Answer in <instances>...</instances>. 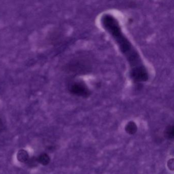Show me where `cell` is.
Listing matches in <instances>:
<instances>
[{
	"mask_svg": "<svg viewBox=\"0 0 174 174\" xmlns=\"http://www.w3.org/2000/svg\"><path fill=\"white\" fill-rule=\"evenodd\" d=\"M168 167L171 170H173V169H174V161H173V159H170V160H168Z\"/></svg>",
	"mask_w": 174,
	"mask_h": 174,
	"instance_id": "obj_8",
	"label": "cell"
},
{
	"mask_svg": "<svg viewBox=\"0 0 174 174\" xmlns=\"http://www.w3.org/2000/svg\"><path fill=\"white\" fill-rule=\"evenodd\" d=\"M26 163L29 167L30 168H34V167H37L39 163L37 160V158L32 157L30 158H29L28 160L27 161Z\"/></svg>",
	"mask_w": 174,
	"mask_h": 174,
	"instance_id": "obj_7",
	"label": "cell"
},
{
	"mask_svg": "<svg viewBox=\"0 0 174 174\" xmlns=\"http://www.w3.org/2000/svg\"><path fill=\"white\" fill-rule=\"evenodd\" d=\"M68 90L72 95L83 98H87L91 96V91L85 82L78 80L73 82L68 86Z\"/></svg>",
	"mask_w": 174,
	"mask_h": 174,
	"instance_id": "obj_2",
	"label": "cell"
},
{
	"mask_svg": "<svg viewBox=\"0 0 174 174\" xmlns=\"http://www.w3.org/2000/svg\"><path fill=\"white\" fill-rule=\"evenodd\" d=\"M37 160L40 164L43 165H47L50 162V158L49 156L47 154H42L37 157Z\"/></svg>",
	"mask_w": 174,
	"mask_h": 174,
	"instance_id": "obj_6",
	"label": "cell"
},
{
	"mask_svg": "<svg viewBox=\"0 0 174 174\" xmlns=\"http://www.w3.org/2000/svg\"><path fill=\"white\" fill-rule=\"evenodd\" d=\"M101 26L114 40L130 66V76L134 83H142L149 78L147 68L136 48L123 32L118 19L110 13L103 14Z\"/></svg>",
	"mask_w": 174,
	"mask_h": 174,
	"instance_id": "obj_1",
	"label": "cell"
},
{
	"mask_svg": "<svg viewBox=\"0 0 174 174\" xmlns=\"http://www.w3.org/2000/svg\"><path fill=\"white\" fill-rule=\"evenodd\" d=\"M125 129L128 134L133 135L135 134L137 130V126L135 122L130 121L127 123Z\"/></svg>",
	"mask_w": 174,
	"mask_h": 174,
	"instance_id": "obj_3",
	"label": "cell"
},
{
	"mask_svg": "<svg viewBox=\"0 0 174 174\" xmlns=\"http://www.w3.org/2000/svg\"><path fill=\"white\" fill-rule=\"evenodd\" d=\"M3 129V124L2 122V119L0 118V133L2 132Z\"/></svg>",
	"mask_w": 174,
	"mask_h": 174,
	"instance_id": "obj_9",
	"label": "cell"
},
{
	"mask_svg": "<svg viewBox=\"0 0 174 174\" xmlns=\"http://www.w3.org/2000/svg\"><path fill=\"white\" fill-rule=\"evenodd\" d=\"M29 158L28 152L25 150H20L17 154V159L19 162L26 163Z\"/></svg>",
	"mask_w": 174,
	"mask_h": 174,
	"instance_id": "obj_4",
	"label": "cell"
},
{
	"mask_svg": "<svg viewBox=\"0 0 174 174\" xmlns=\"http://www.w3.org/2000/svg\"><path fill=\"white\" fill-rule=\"evenodd\" d=\"M164 135L165 138L168 140H172L174 138V129L173 126H168L165 129Z\"/></svg>",
	"mask_w": 174,
	"mask_h": 174,
	"instance_id": "obj_5",
	"label": "cell"
}]
</instances>
